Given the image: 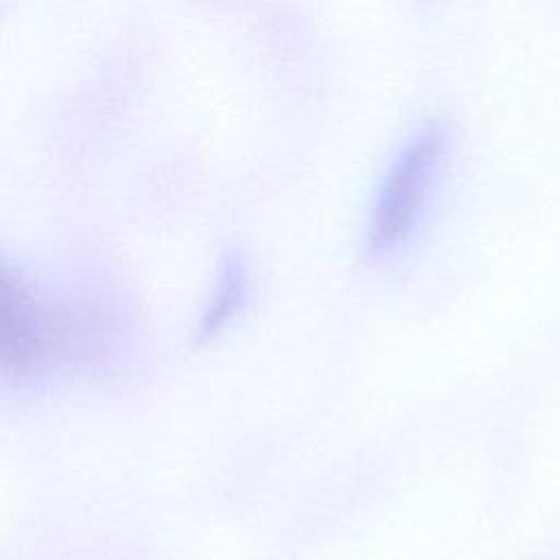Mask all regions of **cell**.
<instances>
[{
    "mask_svg": "<svg viewBox=\"0 0 560 560\" xmlns=\"http://www.w3.org/2000/svg\"><path fill=\"white\" fill-rule=\"evenodd\" d=\"M448 149V133L431 122L418 129L394 158L376 195L368 249L387 258L411 236Z\"/></svg>",
    "mask_w": 560,
    "mask_h": 560,
    "instance_id": "6da1fadb",
    "label": "cell"
},
{
    "mask_svg": "<svg viewBox=\"0 0 560 560\" xmlns=\"http://www.w3.org/2000/svg\"><path fill=\"white\" fill-rule=\"evenodd\" d=\"M223 284L219 287V293L214 298L212 311L208 313V317L203 319V328L212 330L217 326H221L225 319H230L232 311L238 308L241 302V291H243V273L236 260H228L223 276H221Z\"/></svg>",
    "mask_w": 560,
    "mask_h": 560,
    "instance_id": "7a4b0ae2",
    "label": "cell"
}]
</instances>
